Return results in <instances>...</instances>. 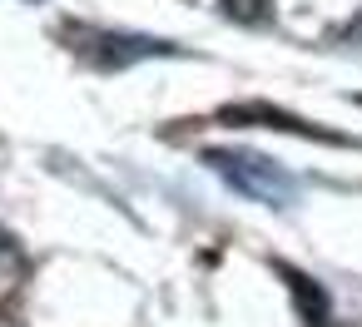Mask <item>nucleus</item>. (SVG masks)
Instances as JSON below:
<instances>
[{"label":"nucleus","instance_id":"f257e3e1","mask_svg":"<svg viewBox=\"0 0 362 327\" xmlns=\"http://www.w3.org/2000/svg\"><path fill=\"white\" fill-rule=\"evenodd\" d=\"M204 164H209L233 194H243V198H253V203H268V208H288L293 194H298L293 174H288L283 164L253 154V149H204Z\"/></svg>","mask_w":362,"mask_h":327},{"label":"nucleus","instance_id":"f03ea898","mask_svg":"<svg viewBox=\"0 0 362 327\" xmlns=\"http://www.w3.org/2000/svg\"><path fill=\"white\" fill-rule=\"evenodd\" d=\"M60 40H70V50L80 60H90L95 70H129L139 60L154 55H179V45L154 40V35H129V30H100V25H60Z\"/></svg>","mask_w":362,"mask_h":327},{"label":"nucleus","instance_id":"7ed1b4c3","mask_svg":"<svg viewBox=\"0 0 362 327\" xmlns=\"http://www.w3.org/2000/svg\"><path fill=\"white\" fill-rule=\"evenodd\" d=\"M218 119H223V124L283 129V134H298V139H322V144H347L342 134H332V129H322V124H308V119H298V114H288V109H273V105H228V109H218Z\"/></svg>","mask_w":362,"mask_h":327},{"label":"nucleus","instance_id":"20e7f679","mask_svg":"<svg viewBox=\"0 0 362 327\" xmlns=\"http://www.w3.org/2000/svg\"><path fill=\"white\" fill-rule=\"evenodd\" d=\"M278 278L288 283V292H293V302H298V317L308 322V327H332V312H327V292L308 278V273H298V268H288V263H278Z\"/></svg>","mask_w":362,"mask_h":327},{"label":"nucleus","instance_id":"39448f33","mask_svg":"<svg viewBox=\"0 0 362 327\" xmlns=\"http://www.w3.org/2000/svg\"><path fill=\"white\" fill-rule=\"evenodd\" d=\"M223 11L233 20H243V25H263L273 16V0H223Z\"/></svg>","mask_w":362,"mask_h":327},{"label":"nucleus","instance_id":"423d86ee","mask_svg":"<svg viewBox=\"0 0 362 327\" xmlns=\"http://www.w3.org/2000/svg\"><path fill=\"white\" fill-rule=\"evenodd\" d=\"M21 258V248H16V238L6 233V228H0V263H16Z\"/></svg>","mask_w":362,"mask_h":327},{"label":"nucleus","instance_id":"0eeeda50","mask_svg":"<svg viewBox=\"0 0 362 327\" xmlns=\"http://www.w3.org/2000/svg\"><path fill=\"white\" fill-rule=\"evenodd\" d=\"M357 105H362V95H357Z\"/></svg>","mask_w":362,"mask_h":327}]
</instances>
